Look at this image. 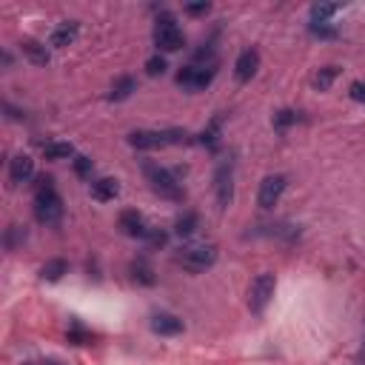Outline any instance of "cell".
<instances>
[{
	"label": "cell",
	"mask_w": 365,
	"mask_h": 365,
	"mask_svg": "<svg viewBox=\"0 0 365 365\" xmlns=\"http://www.w3.org/2000/svg\"><path fill=\"white\" fill-rule=\"evenodd\" d=\"M74 174L77 177H83V180H91V171H94V163H91V157H86V154H74Z\"/></svg>",
	"instance_id": "cell-25"
},
{
	"label": "cell",
	"mask_w": 365,
	"mask_h": 365,
	"mask_svg": "<svg viewBox=\"0 0 365 365\" xmlns=\"http://www.w3.org/2000/svg\"><path fill=\"white\" fill-rule=\"evenodd\" d=\"M274 291H277V277L274 271H259L251 285H248V311L251 314H262L268 308V302L274 299Z\"/></svg>",
	"instance_id": "cell-5"
},
{
	"label": "cell",
	"mask_w": 365,
	"mask_h": 365,
	"mask_svg": "<svg viewBox=\"0 0 365 365\" xmlns=\"http://www.w3.org/2000/svg\"><path fill=\"white\" fill-rule=\"evenodd\" d=\"M68 339H71V342H77V345H86V342H91V334H88V331H83V328L74 322V325H71V331H68Z\"/></svg>",
	"instance_id": "cell-28"
},
{
	"label": "cell",
	"mask_w": 365,
	"mask_h": 365,
	"mask_svg": "<svg viewBox=\"0 0 365 365\" xmlns=\"http://www.w3.org/2000/svg\"><path fill=\"white\" fill-rule=\"evenodd\" d=\"M128 271H131V279L134 282H140V285H154L157 282V277H154V268L140 257V259H131V265H128Z\"/></svg>",
	"instance_id": "cell-19"
},
{
	"label": "cell",
	"mask_w": 365,
	"mask_h": 365,
	"mask_svg": "<svg viewBox=\"0 0 365 365\" xmlns=\"http://www.w3.org/2000/svg\"><path fill=\"white\" fill-rule=\"evenodd\" d=\"M154 43L163 51H177V48L185 46V37H182V31H180V26L174 23L171 14L157 17V23H154Z\"/></svg>",
	"instance_id": "cell-6"
},
{
	"label": "cell",
	"mask_w": 365,
	"mask_h": 365,
	"mask_svg": "<svg viewBox=\"0 0 365 365\" xmlns=\"http://www.w3.org/2000/svg\"><path fill=\"white\" fill-rule=\"evenodd\" d=\"M257 68H259V54H257V48H245V51H240V57H237V63H234V77H237L240 83H248V80L257 74Z\"/></svg>",
	"instance_id": "cell-12"
},
{
	"label": "cell",
	"mask_w": 365,
	"mask_h": 365,
	"mask_svg": "<svg viewBox=\"0 0 365 365\" xmlns=\"http://www.w3.org/2000/svg\"><path fill=\"white\" fill-rule=\"evenodd\" d=\"M66 271H68V262L60 259V257H54V259H48V262L40 268V279H46V282H60Z\"/></svg>",
	"instance_id": "cell-20"
},
{
	"label": "cell",
	"mask_w": 365,
	"mask_h": 365,
	"mask_svg": "<svg viewBox=\"0 0 365 365\" xmlns=\"http://www.w3.org/2000/svg\"><path fill=\"white\" fill-rule=\"evenodd\" d=\"M34 217L43 222V225H57L63 220V200L54 188V180L51 177H40L37 180V191H34Z\"/></svg>",
	"instance_id": "cell-1"
},
{
	"label": "cell",
	"mask_w": 365,
	"mask_h": 365,
	"mask_svg": "<svg viewBox=\"0 0 365 365\" xmlns=\"http://www.w3.org/2000/svg\"><path fill=\"white\" fill-rule=\"evenodd\" d=\"M31 174H34V160L29 154H14L11 163H9V180H11V185L29 182Z\"/></svg>",
	"instance_id": "cell-13"
},
{
	"label": "cell",
	"mask_w": 365,
	"mask_h": 365,
	"mask_svg": "<svg viewBox=\"0 0 365 365\" xmlns=\"http://www.w3.org/2000/svg\"><path fill=\"white\" fill-rule=\"evenodd\" d=\"M143 174L151 185L154 194H160L163 200H182V185L180 180L165 168V165H157V163H143Z\"/></svg>",
	"instance_id": "cell-4"
},
{
	"label": "cell",
	"mask_w": 365,
	"mask_h": 365,
	"mask_svg": "<svg viewBox=\"0 0 365 365\" xmlns=\"http://www.w3.org/2000/svg\"><path fill=\"white\" fill-rule=\"evenodd\" d=\"M188 131L185 128H137L128 134V145L140 151H157L165 145H180L185 143Z\"/></svg>",
	"instance_id": "cell-2"
},
{
	"label": "cell",
	"mask_w": 365,
	"mask_h": 365,
	"mask_svg": "<svg viewBox=\"0 0 365 365\" xmlns=\"http://www.w3.org/2000/svg\"><path fill=\"white\" fill-rule=\"evenodd\" d=\"M145 240H148V245H151V248H163V245H165V240H168V234H165V231H160V228H151Z\"/></svg>",
	"instance_id": "cell-29"
},
{
	"label": "cell",
	"mask_w": 365,
	"mask_h": 365,
	"mask_svg": "<svg viewBox=\"0 0 365 365\" xmlns=\"http://www.w3.org/2000/svg\"><path fill=\"white\" fill-rule=\"evenodd\" d=\"M336 74H339V66H322V68L314 74V88H317V91H328L331 83L336 80Z\"/></svg>",
	"instance_id": "cell-22"
},
{
	"label": "cell",
	"mask_w": 365,
	"mask_h": 365,
	"mask_svg": "<svg viewBox=\"0 0 365 365\" xmlns=\"http://www.w3.org/2000/svg\"><path fill=\"white\" fill-rule=\"evenodd\" d=\"M20 51L34 63V66H46L48 63V48L40 43V40H31V37H26L23 43H20Z\"/></svg>",
	"instance_id": "cell-17"
},
{
	"label": "cell",
	"mask_w": 365,
	"mask_h": 365,
	"mask_svg": "<svg viewBox=\"0 0 365 365\" xmlns=\"http://www.w3.org/2000/svg\"><path fill=\"white\" fill-rule=\"evenodd\" d=\"M134 91H137V80H134L131 74H120V77L111 83V88H108V100H111V103H123V100H128Z\"/></svg>",
	"instance_id": "cell-16"
},
{
	"label": "cell",
	"mask_w": 365,
	"mask_h": 365,
	"mask_svg": "<svg viewBox=\"0 0 365 365\" xmlns=\"http://www.w3.org/2000/svg\"><path fill=\"white\" fill-rule=\"evenodd\" d=\"M214 197H217V208L225 211L234 202V163L222 160L214 171Z\"/></svg>",
	"instance_id": "cell-7"
},
{
	"label": "cell",
	"mask_w": 365,
	"mask_h": 365,
	"mask_svg": "<svg viewBox=\"0 0 365 365\" xmlns=\"http://www.w3.org/2000/svg\"><path fill=\"white\" fill-rule=\"evenodd\" d=\"M151 331L154 334H160V336H177V334H182V319L180 317H174V314H168V311H157V314H151Z\"/></svg>",
	"instance_id": "cell-11"
},
{
	"label": "cell",
	"mask_w": 365,
	"mask_h": 365,
	"mask_svg": "<svg viewBox=\"0 0 365 365\" xmlns=\"http://www.w3.org/2000/svg\"><path fill=\"white\" fill-rule=\"evenodd\" d=\"M185 11H188V14H205V11H208V3H188Z\"/></svg>",
	"instance_id": "cell-32"
},
{
	"label": "cell",
	"mask_w": 365,
	"mask_h": 365,
	"mask_svg": "<svg viewBox=\"0 0 365 365\" xmlns=\"http://www.w3.org/2000/svg\"><path fill=\"white\" fill-rule=\"evenodd\" d=\"M117 225H120V231L125 234V237H140V240H145L148 237V225H145V220H143V214L140 211H134V208H128V211H123L120 214V220H117Z\"/></svg>",
	"instance_id": "cell-10"
},
{
	"label": "cell",
	"mask_w": 365,
	"mask_h": 365,
	"mask_svg": "<svg viewBox=\"0 0 365 365\" xmlns=\"http://www.w3.org/2000/svg\"><path fill=\"white\" fill-rule=\"evenodd\" d=\"M165 68H168V63H165L163 54H154V57L145 60V74L148 77H160V74H165Z\"/></svg>",
	"instance_id": "cell-26"
},
{
	"label": "cell",
	"mask_w": 365,
	"mask_h": 365,
	"mask_svg": "<svg viewBox=\"0 0 365 365\" xmlns=\"http://www.w3.org/2000/svg\"><path fill=\"white\" fill-rule=\"evenodd\" d=\"M311 31L317 37H336V29H331V23H311Z\"/></svg>",
	"instance_id": "cell-31"
},
{
	"label": "cell",
	"mask_w": 365,
	"mask_h": 365,
	"mask_svg": "<svg viewBox=\"0 0 365 365\" xmlns=\"http://www.w3.org/2000/svg\"><path fill=\"white\" fill-rule=\"evenodd\" d=\"M214 262H217V245H214V242H205V240H200V242H185V245L180 248V254H177V265H182V268L191 271V274H200V271L211 268Z\"/></svg>",
	"instance_id": "cell-3"
},
{
	"label": "cell",
	"mask_w": 365,
	"mask_h": 365,
	"mask_svg": "<svg viewBox=\"0 0 365 365\" xmlns=\"http://www.w3.org/2000/svg\"><path fill=\"white\" fill-rule=\"evenodd\" d=\"M88 191H91V200L108 202V200H114L120 194V182L114 177H100V180H91V188Z\"/></svg>",
	"instance_id": "cell-15"
},
{
	"label": "cell",
	"mask_w": 365,
	"mask_h": 365,
	"mask_svg": "<svg viewBox=\"0 0 365 365\" xmlns=\"http://www.w3.org/2000/svg\"><path fill=\"white\" fill-rule=\"evenodd\" d=\"M220 131H222V117L217 114L205 128H202V134H200V143L202 145H208V148H214L217 143H220Z\"/></svg>",
	"instance_id": "cell-23"
},
{
	"label": "cell",
	"mask_w": 365,
	"mask_h": 365,
	"mask_svg": "<svg viewBox=\"0 0 365 365\" xmlns=\"http://www.w3.org/2000/svg\"><path fill=\"white\" fill-rule=\"evenodd\" d=\"M197 228H200V217H197L194 211H182V214L174 220V234L182 237V240H188Z\"/></svg>",
	"instance_id": "cell-18"
},
{
	"label": "cell",
	"mask_w": 365,
	"mask_h": 365,
	"mask_svg": "<svg viewBox=\"0 0 365 365\" xmlns=\"http://www.w3.org/2000/svg\"><path fill=\"white\" fill-rule=\"evenodd\" d=\"M214 74H217L214 63L211 66H182L177 71V86H182L185 91H200L214 80Z\"/></svg>",
	"instance_id": "cell-8"
},
{
	"label": "cell",
	"mask_w": 365,
	"mask_h": 365,
	"mask_svg": "<svg viewBox=\"0 0 365 365\" xmlns=\"http://www.w3.org/2000/svg\"><path fill=\"white\" fill-rule=\"evenodd\" d=\"M356 365H365V331H362V342H359V351H356Z\"/></svg>",
	"instance_id": "cell-33"
},
{
	"label": "cell",
	"mask_w": 365,
	"mask_h": 365,
	"mask_svg": "<svg viewBox=\"0 0 365 365\" xmlns=\"http://www.w3.org/2000/svg\"><path fill=\"white\" fill-rule=\"evenodd\" d=\"M339 9L342 6H336V3H317V6H311V23H328Z\"/></svg>",
	"instance_id": "cell-24"
},
{
	"label": "cell",
	"mask_w": 365,
	"mask_h": 365,
	"mask_svg": "<svg viewBox=\"0 0 365 365\" xmlns=\"http://www.w3.org/2000/svg\"><path fill=\"white\" fill-rule=\"evenodd\" d=\"M348 94H351V100H356V103H365V80H356V83H351V86H348Z\"/></svg>",
	"instance_id": "cell-30"
},
{
	"label": "cell",
	"mask_w": 365,
	"mask_h": 365,
	"mask_svg": "<svg viewBox=\"0 0 365 365\" xmlns=\"http://www.w3.org/2000/svg\"><path fill=\"white\" fill-rule=\"evenodd\" d=\"M77 34H80V23H77V20H66V23H60V26L51 29L48 43H51L54 48H66V46H71V43L77 40Z\"/></svg>",
	"instance_id": "cell-14"
},
{
	"label": "cell",
	"mask_w": 365,
	"mask_h": 365,
	"mask_svg": "<svg viewBox=\"0 0 365 365\" xmlns=\"http://www.w3.org/2000/svg\"><path fill=\"white\" fill-rule=\"evenodd\" d=\"M285 185H288V177H285V174H268V177L259 182V191H257L259 208H274V205L279 202Z\"/></svg>",
	"instance_id": "cell-9"
},
{
	"label": "cell",
	"mask_w": 365,
	"mask_h": 365,
	"mask_svg": "<svg viewBox=\"0 0 365 365\" xmlns=\"http://www.w3.org/2000/svg\"><path fill=\"white\" fill-rule=\"evenodd\" d=\"M297 120H299V114H297V111H291V108H282V111H277V114H274V128H279V131H282V128L294 125Z\"/></svg>",
	"instance_id": "cell-27"
},
{
	"label": "cell",
	"mask_w": 365,
	"mask_h": 365,
	"mask_svg": "<svg viewBox=\"0 0 365 365\" xmlns=\"http://www.w3.org/2000/svg\"><path fill=\"white\" fill-rule=\"evenodd\" d=\"M43 154H46V160H68V157H74V148H71V143L51 140L43 145Z\"/></svg>",
	"instance_id": "cell-21"
},
{
	"label": "cell",
	"mask_w": 365,
	"mask_h": 365,
	"mask_svg": "<svg viewBox=\"0 0 365 365\" xmlns=\"http://www.w3.org/2000/svg\"><path fill=\"white\" fill-rule=\"evenodd\" d=\"M37 365H63V362H57V359H43V362H37Z\"/></svg>",
	"instance_id": "cell-34"
}]
</instances>
